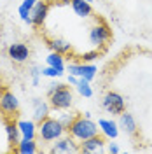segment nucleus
<instances>
[{
  "label": "nucleus",
  "instance_id": "f257e3e1",
  "mask_svg": "<svg viewBox=\"0 0 152 154\" xmlns=\"http://www.w3.org/2000/svg\"><path fill=\"white\" fill-rule=\"evenodd\" d=\"M100 128L93 119H87L84 116H75L74 123L68 128V135L75 140V142H82L86 138L93 137V135H98Z\"/></svg>",
  "mask_w": 152,
  "mask_h": 154
},
{
  "label": "nucleus",
  "instance_id": "f03ea898",
  "mask_svg": "<svg viewBox=\"0 0 152 154\" xmlns=\"http://www.w3.org/2000/svg\"><path fill=\"white\" fill-rule=\"evenodd\" d=\"M37 133H38V137H40L42 142L49 144V142L58 140L59 137H63V135L67 133V130L61 126V123L58 121V117L56 119H54V117H46L42 123H38Z\"/></svg>",
  "mask_w": 152,
  "mask_h": 154
},
{
  "label": "nucleus",
  "instance_id": "7ed1b4c3",
  "mask_svg": "<svg viewBox=\"0 0 152 154\" xmlns=\"http://www.w3.org/2000/svg\"><path fill=\"white\" fill-rule=\"evenodd\" d=\"M74 103V95H72V89L65 84H61V86L54 89L51 95H49V105L53 107V109H56V110H67L70 109Z\"/></svg>",
  "mask_w": 152,
  "mask_h": 154
},
{
  "label": "nucleus",
  "instance_id": "20e7f679",
  "mask_svg": "<svg viewBox=\"0 0 152 154\" xmlns=\"http://www.w3.org/2000/svg\"><path fill=\"white\" fill-rule=\"evenodd\" d=\"M110 35H112L110 33V28H108V25L103 23V21H98V23H95L89 28V42H91L93 48H102V46H105V42H108Z\"/></svg>",
  "mask_w": 152,
  "mask_h": 154
},
{
  "label": "nucleus",
  "instance_id": "39448f33",
  "mask_svg": "<svg viewBox=\"0 0 152 154\" xmlns=\"http://www.w3.org/2000/svg\"><path fill=\"white\" fill-rule=\"evenodd\" d=\"M102 107H103V110H107L108 114H112V116H119L121 112L126 110V103H124L123 95H119V93H115V91H108V93L103 96Z\"/></svg>",
  "mask_w": 152,
  "mask_h": 154
},
{
  "label": "nucleus",
  "instance_id": "423d86ee",
  "mask_svg": "<svg viewBox=\"0 0 152 154\" xmlns=\"http://www.w3.org/2000/svg\"><path fill=\"white\" fill-rule=\"evenodd\" d=\"M70 72V74H74V75L81 77V79H86V81H93L96 75V65L93 63H68L67 67H65Z\"/></svg>",
  "mask_w": 152,
  "mask_h": 154
},
{
  "label": "nucleus",
  "instance_id": "0eeeda50",
  "mask_svg": "<svg viewBox=\"0 0 152 154\" xmlns=\"http://www.w3.org/2000/svg\"><path fill=\"white\" fill-rule=\"evenodd\" d=\"M49 152L53 154H67V152H79V145L77 142L68 135V137H59L56 140V144L53 145L51 149H49Z\"/></svg>",
  "mask_w": 152,
  "mask_h": 154
},
{
  "label": "nucleus",
  "instance_id": "6e6552de",
  "mask_svg": "<svg viewBox=\"0 0 152 154\" xmlns=\"http://www.w3.org/2000/svg\"><path fill=\"white\" fill-rule=\"evenodd\" d=\"M0 110L5 116H12L19 110V100L16 98L14 93L4 91V93L0 95Z\"/></svg>",
  "mask_w": 152,
  "mask_h": 154
},
{
  "label": "nucleus",
  "instance_id": "1a4fd4ad",
  "mask_svg": "<svg viewBox=\"0 0 152 154\" xmlns=\"http://www.w3.org/2000/svg\"><path fill=\"white\" fill-rule=\"evenodd\" d=\"M47 12H49V4L42 2V0L35 2V5L30 11L32 25H33V26H42L44 21H46V18H47Z\"/></svg>",
  "mask_w": 152,
  "mask_h": 154
},
{
  "label": "nucleus",
  "instance_id": "9d476101",
  "mask_svg": "<svg viewBox=\"0 0 152 154\" xmlns=\"http://www.w3.org/2000/svg\"><path fill=\"white\" fill-rule=\"evenodd\" d=\"M105 147V138L100 135H93L89 138H86L82 142H79V152H98L103 151Z\"/></svg>",
  "mask_w": 152,
  "mask_h": 154
},
{
  "label": "nucleus",
  "instance_id": "9b49d317",
  "mask_svg": "<svg viewBox=\"0 0 152 154\" xmlns=\"http://www.w3.org/2000/svg\"><path fill=\"white\" fill-rule=\"evenodd\" d=\"M7 54L12 61L16 63H25L30 58V49L26 44H21V42H16V44H11L7 48Z\"/></svg>",
  "mask_w": 152,
  "mask_h": 154
},
{
  "label": "nucleus",
  "instance_id": "f8f14e48",
  "mask_svg": "<svg viewBox=\"0 0 152 154\" xmlns=\"http://www.w3.org/2000/svg\"><path fill=\"white\" fill-rule=\"evenodd\" d=\"M117 126L124 130L128 135H136L138 131V125H136V121H135L133 114H129V112H121L119 114V121H117Z\"/></svg>",
  "mask_w": 152,
  "mask_h": 154
},
{
  "label": "nucleus",
  "instance_id": "ddd939ff",
  "mask_svg": "<svg viewBox=\"0 0 152 154\" xmlns=\"http://www.w3.org/2000/svg\"><path fill=\"white\" fill-rule=\"evenodd\" d=\"M98 128L103 133L105 138H108V140H114L119 135V126L112 119H98Z\"/></svg>",
  "mask_w": 152,
  "mask_h": 154
},
{
  "label": "nucleus",
  "instance_id": "4468645a",
  "mask_svg": "<svg viewBox=\"0 0 152 154\" xmlns=\"http://www.w3.org/2000/svg\"><path fill=\"white\" fill-rule=\"evenodd\" d=\"M49 112H51V105L47 102L40 98H33V121L35 123H42L46 117H49Z\"/></svg>",
  "mask_w": 152,
  "mask_h": 154
},
{
  "label": "nucleus",
  "instance_id": "2eb2a0df",
  "mask_svg": "<svg viewBox=\"0 0 152 154\" xmlns=\"http://www.w3.org/2000/svg\"><path fill=\"white\" fill-rule=\"evenodd\" d=\"M18 128H19V133H21V138L33 140L37 137V125H35V121L21 119V121H18Z\"/></svg>",
  "mask_w": 152,
  "mask_h": 154
},
{
  "label": "nucleus",
  "instance_id": "dca6fc26",
  "mask_svg": "<svg viewBox=\"0 0 152 154\" xmlns=\"http://www.w3.org/2000/svg\"><path fill=\"white\" fill-rule=\"evenodd\" d=\"M70 5L79 18H89L93 14V7H91V2H86V0H70Z\"/></svg>",
  "mask_w": 152,
  "mask_h": 154
},
{
  "label": "nucleus",
  "instance_id": "f3484780",
  "mask_svg": "<svg viewBox=\"0 0 152 154\" xmlns=\"http://www.w3.org/2000/svg\"><path fill=\"white\" fill-rule=\"evenodd\" d=\"M14 149H16L19 154H35V152L38 151L35 138H33V140H28V138H21L18 144H16V147H14Z\"/></svg>",
  "mask_w": 152,
  "mask_h": 154
},
{
  "label": "nucleus",
  "instance_id": "a211bd4d",
  "mask_svg": "<svg viewBox=\"0 0 152 154\" xmlns=\"http://www.w3.org/2000/svg\"><path fill=\"white\" fill-rule=\"evenodd\" d=\"M5 133H7V142H9L12 147H16V144L21 140V133H19L18 123L9 121V123L5 125Z\"/></svg>",
  "mask_w": 152,
  "mask_h": 154
},
{
  "label": "nucleus",
  "instance_id": "6ab92c4d",
  "mask_svg": "<svg viewBox=\"0 0 152 154\" xmlns=\"http://www.w3.org/2000/svg\"><path fill=\"white\" fill-rule=\"evenodd\" d=\"M47 44L54 53H59V54H68V53H72V44L67 42V40H63V38H51Z\"/></svg>",
  "mask_w": 152,
  "mask_h": 154
},
{
  "label": "nucleus",
  "instance_id": "aec40b11",
  "mask_svg": "<svg viewBox=\"0 0 152 154\" xmlns=\"http://www.w3.org/2000/svg\"><path fill=\"white\" fill-rule=\"evenodd\" d=\"M35 2H38V0H25L21 5L18 7V12H19V18L23 19L25 23H28V25H32V18H30V11H32V7L35 5Z\"/></svg>",
  "mask_w": 152,
  "mask_h": 154
},
{
  "label": "nucleus",
  "instance_id": "412c9836",
  "mask_svg": "<svg viewBox=\"0 0 152 154\" xmlns=\"http://www.w3.org/2000/svg\"><path fill=\"white\" fill-rule=\"evenodd\" d=\"M46 63H47L49 67H54L58 70H61V72H65V61H63V54H59V53H51L47 58H46Z\"/></svg>",
  "mask_w": 152,
  "mask_h": 154
},
{
  "label": "nucleus",
  "instance_id": "4be33fe9",
  "mask_svg": "<svg viewBox=\"0 0 152 154\" xmlns=\"http://www.w3.org/2000/svg\"><path fill=\"white\" fill-rule=\"evenodd\" d=\"M75 88H77V91H79L81 96H84V98H91V96H93V88L89 86V81L79 77V82H77Z\"/></svg>",
  "mask_w": 152,
  "mask_h": 154
},
{
  "label": "nucleus",
  "instance_id": "5701e85b",
  "mask_svg": "<svg viewBox=\"0 0 152 154\" xmlns=\"http://www.w3.org/2000/svg\"><path fill=\"white\" fill-rule=\"evenodd\" d=\"M74 119H75V114H70V112H65V114L58 116V121L61 123V126H63L67 131H68V128H70V125L74 123Z\"/></svg>",
  "mask_w": 152,
  "mask_h": 154
},
{
  "label": "nucleus",
  "instance_id": "b1692460",
  "mask_svg": "<svg viewBox=\"0 0 152 154\" xmlns=\"http://www.w3.org/2000/svg\"><path fill=\"white\" fill-rule=\"evenodd\" d=\"M42 72V75H46V77H51V79H56V77H61L63 75V72L61 70H58V68H54V67H46V68H42L40 70Z\"/></svg>",
  "mask_w": 152,
  "mask_h": 154
},
{
  "label": "nucleus",
  "instance_id": "393cba45",
  "mask_svg": "<svg viewBox=\"0 0 152 154\" xmlns=\"http://www.w3.org/2000/svg\"><path fill=\"white\" fill-rule=\"evenodd\" d=\"M30 75H32V84H33V86H38L42 72H40V68H38L37 65H33V67L30 68Z\"/></svg>",
  "mask_w": 152,
  "mask_h": 154
},
{
  "label": "nucleus",
  "instance_id": "a878e982",
  "mask_svg": "<svg viewBox=\"0 0 152 154\" xmlns=\"http://www.w3.org/2000/svg\"><path fill=\"white\" fill-rule=\"evenodd\" d=\"M82 61H84V63H91V61H95V60H98V58H100V53H98V51H91V53H84V54H82Z\"/></svg>",
  "mask_w": 152,
  "mask_h": 154
},
{
  "label": "nucleus",
  "instance_id": "bb28decb",
  "mask_svg": "<svg viewBox=\"0 0 152 154\" xmlns=\"http://www.w3.org/2000/svg\"><path fill=\"white\" fill-rule=\"evenodd\" d=\"M77 82H79V77L74 75V74H68V84H72V86H77Z\"/></svg>",
  "mask_w": 152,
  "mask_h": 154
},
{
  "label": "nucleus",
  "instance_id": "cd10ccee",
  "mask_svg": "<svg viewBox=\"0 0 152 154\" xmlns=\"http://www.w3.org/2000/svg\"><path fill=\"white\" fill-rule=\"evenodd\" d=\"M108 152H114V154H117V152H119V145H117V144H114V142H110V144H108Z\"/></svg>",
  "mask_w": 152,
  "mask_h": 154
},
{
  "label": "nucleus",
  "instance_id": "c85d7f7f",
  "mask_svg": "<svg viewBox=\"0 0 152 154\" xmlns=\"http://www.w3.org/2000/svg\"><path fill=\"white\" fill-rule=\"evenodd\" d=\"M59 86H61L59 82H51V84H49V89H47V96L51 95V93H53L54 89H58V88H59Z\"/></svg>",
  "mask_w": 152,
  "mask_h": 154
},
{
  "label": "nucleus",
  "instance_id": "c756f323",
  "mask_svg": "<svg viewBox=\"0 0 152 154\" xmlns=\"http://www.w3.org/2000/svg\"><path fill=\"white\" fill-rule=\"evenodd\" d=\"M84 117H87V119H91V112H89V110H86V112H84Z\"/></svg>",
  "mask_w": 152,
  "mask_h": 154
},
{
  "label": "nucleus",
  "instance_id": "7c9ffc66",
  "mask_svg": "<svg viewBox=\"0 0 152 154\" xmlns=\"http://www.w3.org/2000/svg\"><path fill=\"white\" fill-rule=\"evenodd\" d=\"M86 2H93V0H86Z\"/></svg>",
  "mask_w": 152,
  "mask_h": 154
}]
</instances>
